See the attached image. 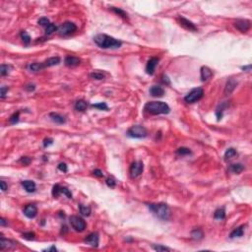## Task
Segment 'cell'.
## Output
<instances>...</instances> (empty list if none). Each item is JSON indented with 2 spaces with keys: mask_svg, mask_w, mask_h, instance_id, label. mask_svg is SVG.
Segmentation results:
<instances>
[{
  "mask_svg": "<svg viewBox=\"0 0 252 252\" xmlns=\"http://www.w3.org/2000/svg\"><path fill=\"white\" fill-rule=\"evenodd\" d=\"M16 246H17V242L1 236V238H0V249L1 250H11L16 248Z\"/></svg>",
  "mask_w": 252,
  "mask_h": 252,
  "instance_id": "cell-9",
  "label": "cell"
},
{
  "mask_svg": "<svg viewBox=\"0 0 252 252\" xmlns=\"http://www.w3.org/2000/svg\"><path fill=\"white\" fill-rule=\"evenodd\" d=\"M148 208L159 220L169 221L170 219V209L165 203H151L148 204Z\"/></svg>",
  "mask_w": 252,
  "mask_h": 252,
  "instance_id": "cell-2",
  "label": "cell"
},
{
  "mask_svg": "<svg viewBox=\"0 0 252 252\" xmlns=\"http://www.w3.org/2000/svg\"><path fill=\"white\" fill-rule=\"evenodd\" d=\"M92 106L95 108L100 109V110H108V105L105 104V102H99V104L92 105Z\"/></svg>",
  "mask_w": 252,
  "mask_h": 252,
  "instance_id": "cell-39",
  "label": "cell"
},
{
  "mask_svg": "<svg viewBox=\"0 0 252 252\" xmlns=\"http://www.w3.org/2000/svg\"><path fill=\"white\" fill-rule=\"evenodd\" d=\"M58 170H61V171H63V173H67V171H68V167L66 166V163H60L59 165H58Z\"/></svg>",
  "mask_w": 252,
  "mask_h": 252,
  "instance_id": "cell-46",
  "label": "cell"
},
{
  "mask_svg": "<svg viewBox=\"0 0 252 252\" xmlns=\"http://www.w3.org/2000/svg\"><path fill=\"white\" fill-rule=\"evenodd\" d=\"M100 242V235L98 232H92L85 238V243L92 247H98Z\"/></svg>",
  "mask_w": 252,
  "mask_h": 252,
  "instance_id": "cell-10",
  "label": "cell"
},
{
  "mask_svg": "<svg viewBox=\"0 0 252 252\" xmlns=\"http://www.w3.org/2000/svg\"><path fill=\"white\" fill-rule=\"evenodd\" d=\"M191 237L194 240H201V239H203V237H204L203 231H202L201 228H195V230H193L191 231Z\"/></svg>",
  "mask_w": 252,
  "mask_h": 252,
  "instance_id": "cell-24",
  "label": "cell"
},
{
  "mask_svg": "<svg viewBox=\"0 0 252 252\" xmlns=\"http://www.w3.org/2000/svg\"><path fill=\"white\" fill-rule=\"evenodd\" d=\"M0 185H1V190H2L3 192L6 191L7 188H8V186H7V184L5 183V181H3V180L0 181Z\"/></svg>",
  "mask_w": 252,
  "mask_h": 252,
  "instance_id": "cell-50",
  "label": "cell"
},
{
  "mask_svg": "<svg viewBox=\"0 0 252 252\" xmlns=\"http://www.w3.org/2000/svg\"><path fill=\"white\" fill-rule=\"evenodd\" d=\"M24 215L29 219H34L37 215V208L34 204L27 205L24 208Z\"/></svg>",
  "mask_w": 252,
  "mask_h": 252,
  "instance_id": "cell-13",
  "label": "cell"
},
{
  "mask_svg": "<svg viewBox=\"0 0 252 252\" xmlns=\"http://www.w3.org/2000/svg\"><path fill=\"white\" fill-rule=\"evenodd\" d=\"M159 61H160V59L158 57H152V58L149 59L147 66H146V73L148 75H153L155 73V69H156L157 65L159 64Z\"/></svg>",
  "mask_w": 252,
  "mask_h": 252,
  "instance_id": "cell-12",
  "label": "cell"
},
{
  "mask_svg": "<svg viewBox=\"0 0 252 252\" xmlns=\"http://www.w3.org/2000/svg\"><path fill=\"white\" fill-rule=\"evenodd\" d=\"M60 63V58L58 56H53V57H49L47 60H44L43 64H44V67L47 68V67H51V66H55V65H58Z\"/></svg>",
  "mask_w": 252,
  "mask_h": 252,
  "instance_id": "cell-21",
  "label": "cell"
},
{
  "mask_svg": "<svg viewBox=\"0 0 252 252\" xmlns=\"http://www.w3.org/2000/svg\"><path fill=\"white\" fill-rule=\"evenodd\" d=\"M69 222H70L71 227L73 228L76 231H79V232L84 231L87 227L86 222L84 221V219H82V218H80L78 216H71L69 219Z\"/></svg>",
  "mask_w": 252,
  "mask_h": 252,
  "instance_id": "cell-7",
  "label": "cell"
},
{
  "mask_svg": "<svg viewBox=\"0 0 252 252\" xmlns=\"http://www.w3.org/2000/svg\"><path fill=\"white\" fill-rule=\"evenodd\" d=\"M30 70L31 71H34V72H37V71H40V70H43L44 69V64L43 62L41 63H39V62H35V63H32V64H30Z\"/></svg>",
  "mask_w": 252,
  "mask_h": 252,
  "instance_id": "cell-30",
  "label": "cell"
},
{
  "mask_svg": "<svg viewBox=\"0 0 252 252\" xmlns=\"http://www.w3.org/2000/svg\"><path fill=\"white\" fill-rule=\"evenodd\" d=\"M105 182H106V185H108V187H110V188H114V187L116 186V180L113 177L106 178Z\"/></svg>",
  "mask_w": 252,
  "mask_h": 252,
  "instance_id": "cell-41",
  "label": "cell"
},
{
  "mask_svg": "<svg viewBox=\"0 0 252 252\" xmlns=\"http://www.w3.org/2000/svg\"><path fill=\"white\" fill-rule=\"evenodd\" d=\"M61 187L62 186L59 184H55L52 187V196L54 198H58L60 196V194H62V192H61Z\"/></svg>",
  "mask_w": 252,
  "mask_h": 252,
  "instance_id": "cell-32",
  "label": "cell"
},
{
  "mask_svg": "<svg viewBox=\"0 0 252 252\" xmlns=\"http://www.w3.org/2000/svg\"><path fill=\"white\" fill-rule=\"evenodd\" d=\"M244 228H245L244 226H240V227H238V228H234V230L231 232L230 237H231V238L241 237V236L243 235V234H244Z\"/></svg>",
  "mask_w": 252,
  "mask_h": 252,
  "instance_id": "cell-22",
  "label": "cell"
},
{
  "mask_svg": "<svg viewBox=\"0 0 252 252\" xmlns=\"http://www.w3.org/2000/svg\"><path fill=\"white\" fill-rule=\"evenodd\" d=\"M236 85H237V83H236L235 80L234 79H230L226 84V88H225V96H228V95H231L232 92L234 91Z\"/></svg>",
  "mask_w": 252,
  "mask_h": 252,
  "instance_id": "cell-19",
  "label": "cell"
},
{
  "mask_svg": "<svg viewBox=\"0 0 252 252\" xmlns=\"http://www.w3.org/2000/svg\"><path fill=\"white\" fill-rule=\"evenodd\" d=\"M236 154H237V153H236V151L234 150V148H228V150L226 151V153H225V160H226V161L231 160V159L234 158V157H235Z\"/></svg>",
  "mask_w": 252,
  "mask_h": 252,
  "instance_id": "cell-29",
  "label": "cell"
},
{
  "mask_svg": "<svg viewBox=\"0 0 252 252\" xmlns=\"http://www.w3.org/2000/svg\"><path fill=\"white\" fill-rule=\"evenodd\" d=\"M150 95L154 98H161L165 95V90L161 86H152L150 89Z\"/></svg>",
  "mask_w": 252,
  "mask_h": 252,
  "instance_id": "cell-17",
  "label": "cell"
},
{
  "mask_svg": "<svg viewBox=\"0 0 252 252\" xmlns=\"http://www.w3.org/2000/svg\"><path fill=\"white\" fill-rule=\"evenodd\" d=\"M11 69V66L10 65H6V64H2L1 67H0V74L1 76H6L9 74Z\"/></svg>",
  "mask_w": 252,
  "mask_h": 252,
  "instance_id": "cell-36",
  "label": "cell"
},
{
  "mask_svg": "<svg viewBox=\"0 0 252 252\" xmlns=\"http://www.w3.org/2000/svg\"><path fill=\"white\" fill-rule=\"evenodd\" d=\"M52 144H53V139L52 138H49V137H47V138H45L44 140V148L51 146Z\"/></svg>",
  "mask_w": 252,
  "mask_h": 252,
  "instance_id": "cell-45",
  "label": "cell"
},
{
  "mask_svg": "<svg viewBox=\"0 0 252 252\" xmlns=\"http://www.w3.org/2000/svg\"><path fill=\"white\" fill-rule=\"evenodd\" d=\"M94 41L96 43L98 47L104 49H116L119 48L122 43L120 40H118L114 37L105 35V34H99L94 37Z\"/></svg>",
  "mask_w": 252,
  "mask_h": 252,
  "instance_id": "cell-1",
  "label": "cell"
},
{
  "mask_svg": "<svg viewBox=\"0 0 252 252\" xmlns=\"http://www.w3.org/2000/svg\"><path fill=\"white\" fill-rule=\"evenodd\" d=\"M230 170L231 173H236V174H239L240 173H242L243 170H244V166L241 163H232V165L230 166Z\"/></svg>",
  "mask_w": 252,
  "mask_h": 252,
  "instance_id": "cell-23",
  "label": "cell"
},
{
  "mask_svg": "<svg viewBox=\"0 0 252 252\" xmlns=\"http://www.w3.org/2000/svg\"><path fill=\"white\" fill-rule=\"evenodd\" d=\"M176 154L179 156H187V155H191V151L188 148L185 147H181L176 150Z\"/></svg>",
  "mask_w": 252,
  "mask_h": 252,
  "instance_id": "cell-34",
  "label": "cell"
},
{
  "mask_svg": "<svg viewBox=\"0 0 252 252\" xmlns=\"http://www.w3.org/2000/svg\"><path fill=\"white\" fill-rule=\"evenodd\" d=\"M203 96H204L203 89L202 88H195V89H192L186 95L184 98V101L187 104H194V102L200 101L203 98Z\"/></svg>",
  "mask_w": 252,
  "mask_h": 252,
  "instance_id": "cell-5",
  "label": "cell"
},
{
  "mask_svg": "<svg viewBox=\"0 0 252 252\" xmlns=\"http://www.w3.org/2000/svg\"><path fill=\"white\" fill-rule=\"evenodd\" d=\"M251 23L249 20H245V19H240V20H237L234 22V27L238 31H240L241 33H245L248 30L250 29Z\"/></svg>",
  "mask_w": 252,
  "mask_h": 252,
  "instance_id": "cell-11",
  "label": "cell"
},
{
  "mask_svg": "<svg viewBox=\"0 0 252 252\" xmlns=\"http://www.w3.org/2000/svg\"><path fill=\"white\" fill-rule=\"evenodd\" d=\"M241 69L243 71H246V72H249L251 70V65H247V66H242Z\"/></svg>",
  "mask_w": 252,
  "mask_h": 252,
  "instance_id": "cell-52",
  "label": "cell"
},
{
  "mask_svg": "<svg viewBox=\"0 0 252 252\" xmlns=\"http://www.w3.org/2000/svg\"><path fill=\"white\" fill-rule=\"evenodd\" d=\"M31 161H32V160H31L29 157H22V159L20 160V162L21 163H24V165H26V166H28L29 163H31Z\"/></svg>",
  "mask_w": 252,
  "mask_h": 252,
  "instance_id": "cell-47",
  "label": "cell"
},
{
  "mask_svg": "<svg viewBox=\"0 0 252 252\" xmlns=\"http://www.w3.org/2000/svg\"><path fill=\"white\" fill-rule=\"evenodd\" d=\"M93 174L95 176H98V177H102L104 176V173H102V171L101 170H95L93 171Z\"/></svg>",
  "mask_w": 252,
  "mask_h": 252,
  "instance_id": "cell-48",
  "label": "cell"
},
{
  "mask_svg": "<svg viewBox=\"0 0 252 252\" xmlns=\"http://www.w3.org/2000/svg\"><path fill=\"white\" fill-rule=\"evenodd\" d=\"M110 9H111L115 14H117L118 16L122 17L123 19H128L127 13H126L125 11H123L122 9H120V8H115V7H110Z\"/></svg>",
  "mask_w": 252,
  "mask_h": 252,
  "instance_id": "cell-31",
  "label": "cell"
},
{
  "mask_svg": "<svg viewBox=\"0 0 252 252\" xmlns=\"http://www.w3.org/2000/svg\"><path fill=\"white\" fill-rule=\"evenodd\" d=\"M88 104L84 100H79L78 102H76L75 104V109L77 111H85L87 109Z\"/></svg>",
  "mask_w": 252,
  "mask_h": 252,
  "instance_id": "cell-25",
  "label": "cell"
},
{
  "mask_svg": "<svg viewBox=\"0 0 252 252\" xmlns=\"http://www.w3.org/2000/svg\"><path fill=\"white\" fill-rule=\"evenodd\" d=\"M153 249H155L158 252H163V251H170V248L166 247L165 245H162V244H155L153 245Z\"/></svg>",
  "mask_w": 252,
  "mask_h": 252,
  "instance_id": "cell-37",
  "label": "cell"
},
{
  "mask_svg": "<svg viewBox=\"0 0 252 252\" xmlns=\"http://www.w3.org/2000/svg\"><path fill=\"white\" fill-rule=\"evenodd\" d=\"M64 63H65V65L68 67H75V66L80 65L81 59L76 56H73V55H67L65 57V59H64Z\"/></svg>",
  "mask_w": 252,
  "mask_h": 252,
  "instance_id": "cell-15",
  "label": "cell"
},
{
  "mask_svg": "<svg viewBox=\"0 0 252 252\" xmlns=\"http://www.w3.org/2000/svg\"><path fill=\"white\" fill-rule=\"evenodd\" d=\"M21 184H22V186L24 187V189H25L28 193H33V192H35L36 189H37L36 183L34 182V181H32V180H24V181L21 182Z\"/></svg>",
  "mask_w": 252,
  "mask_h": 252,
  "instance_id": "cell-18",
  "label": "cell"
},
{
  "mask_svg": "<svg viewBox=\"0 0 252 252\" xmlns=\"http://www.w3.org/2000/svg\"><path fill=\"white\" fill-rule=\"evenodd\" d=\"M49 118L53 121L55 122L57 124H64L66 123V118L62 116L61 114L59 113H56V112H50L49 113Z\"/></svg>",
  "mask_w": 252,
  "mask_h": 252,
  "instance_id": "cell-20",
  "label": "cell"
},
{
  "mask_svg": "<svg viewBox=\"0 0 252 252\" xmlns=\"http://www.w3.org/2000/svg\"><path fill=\"white\" fill-rule=\"evenodd\" d=\"M35 89H36L35 85H28V86H26V90H27V91H29V92H31V91H34Z\"/></svg>",
  "mask_w": 252,
  "mask_h": 252,
  "instance_id": "cell-51",
  "label": "cell"
},
{
  "mask_svg": "<svg viewBox=\"0 0 252 252\" xmlns=\"http://www.w3.org/2000/svg\"><path fill=\"white\" fill-rule=\"evenodd\" d=\"M76 31H77V26H76L74 23L65 22L58 27L57 32H58L59 36H61V37H68V36L72 35V34H74Z\"/></svg>",
  "mask_w": 252,
  "mask_h": 252,
  "instance_id": "cell-6",
  "label": "cell"
},
{
  "mask_svg": "<svg viewBox=\"0 0 252 252\" xmlns=\"http://www.w3.org/2000/svg\"><path fill=\"white\" fill-rule=\"evenodd\" d=\"M0 225H1L2 227L6 226V221H5V219H3V218H1V219H0Z\"/></svg>",
  "mask_w": 252,
  "mask_h": 252,
  "instance_id": "cell-54",
  "label": "cell"
},
{
  "mask_svg": "<svg viewBox=\"0 0 252 252\" xmlns=\"http://www.w3.org/2000/svg\"><path fill=\"white\" fill-rule=\"evenodd\" d=\"M19 117H20V111H17V112L13 113L12 115L10 116V118H9L10 123H11V124H16V123H18Z\"/></svg>",
  "mask_w": 252,
  "mask_h": 252,
  "instance_id": "cell-38",
  "label": "cell"
},
{
  "mask_svg": "<svg viewBox=\"0 0 252 252\" xmlns=\"http://www.w3.org/2000/svg\"><path fill=\"white\" fill-rule=\"evenodd\" d=\"M90 77L95 80H104L105 78V74L101 71H94L90 74Z\"/></svg>",
  "mask_w": 252,
  "mask_h": 252,
  "instance_id": "cell-28",
  "label": "cell"
},
{
  "mask_svg": "<svg viewBox=\"0 0 252 252\" xmlns=\"http://www.w3.org/2000/svg\"><path fill=\"white\" fill-rule=\"evenodd\" d=\"M178 21L180 23V25L183 27L184 29L186 30H189V31H192V32H197L198 29L197 27L193 24L191 21L187 20V19L183 18V17H178Z\"/></svg>",
  "mask_w": 252,
  "mask_h": 252,
  "instance_id": "cell-14",
  "label": "cell"
},
{
  "mask_svg": "<svg viewBox=\"0 0 252 252\" xmlns=\"http://www.w3.org/2000/svg\"><path fill=\"white\" fill-rule=\"evenodd\" d=\"M126 134H127L128 137H130V138L142 139V138H146L148 136V131L142 125H133L128 129Z\"/></svg>",
  "mask_w": 252,
  "mask_h": 252,
  "instance_id": "cell-4",
  "label": "cell"
},
{
  "mask_svg": "<svg viewBox=\"0 0 252 252\" xmlns=\"http://www.w3.org/2000/svg\"><path fill=\"white\" fill-rule=\"evenodd\" d=\"M214 218H215L216 220H224L225 218H226V211H225L224 208H220V209H217L215 213H214Z\"/></svg>",
  "mask_w": 252,
  "mask_h": 252,
  "instance_id": "cell-26",
  "label": "cell"
},
{
  "mask_svg": "<svg viewBox=\"0 0 252 252\" xmlns=\"http://www.w3.org/2000/svg\"><path fill=\"white\" fill-rule=\"evenodd\" d=\"M79 211H80V213H81L83 216L88 217V216L91 215L92 210H91V208L89 207V206H85V205H83V204H80L79 205Z\"/></svg>",
  "mask_w": 252,
  "mask_h": 252,
  "instance_id": "cell-27",
  "label": "cell"
},
{
  "mask_svg": "<svg viewBox=\"0 0 252 252\" xmlns=\"http://www.w3.org/2000/svg\"><path fill=\"white\" fill-rule=\"evenodd\" d=\"M61 192H62L64 195H65L68 199H72V193L69 189L67 188V187H61Z\"/></svg>",
  "mask_w": 252,
  "mask_h": 252,
  "instance_id": "cell-43",
  "label": "cell"
},
{
  "mask_svg": "<svg viewBox=\"0 0 252 252\" xmlns=\"http://www.w3.org/2000/svg\"><path fill=\"white\" fill-rule=\"evenodd\" d=\"M145 111L153 114V115H159V114H169L170 112V108L166 102H147L145 105Z\"/></svg>",
  "mask_w": 252,
  "mask_h": 252,
  "instance_id": "cell-3",
  "label": "cell"
},
{
  "mask_svg": "<svg viewBox=\"0 0 252 252\" xmlns=\"http://www.w3.org/2000/svg\"><path fill=\"white\" fill-rule=\"evenodd\" d=\"M162 82L165 83L166 85H170V81L169 77H167V76H166V75H163V76H162Z\"/></svg>",
  "mask_w": 252,
  "mask_h": 252,
  "instance_id": "cell-49",
  "label": "cell"
},
{
  "mask_svg": "<svg viewBox=\"0 0 252 252\" xmlns=\"http://www.w3.org/2000/svg\"><path fill=\"white\" fill-rule=\"evenodd\" d=\"M58 30V28H57V27L53 24V23H50V24H49L47 28H45V34H47V35H51V34H53L54 32H56V31Z\"/></svg>",
  "mask_w": 252,
  "mask_h": 252,
  "instance_id": "cell-33",
  "label": "cell"
},
{
  "mask_svg": "<svg viewBox=\"0 0 252 252\" xmlns=\"http://www.w3.org/2000/svg\"><path fill=\"white\" fill-rule=\"evenodd\" d=\"M8 87L6 86H3L1 87V89H0V98L1 99H4L6 97V94L8 93Z\"/></svg>",
  "mask_w": 252,
  "mask_h": 252,
  "instance_id": "cell-44",
  "label": "cell"
},
{
  "mask_svg": "<svg viewBox=\"0 0 252 252\" xmlns=\"http://www.w3.org/2000/svg\"><path fill=\"white\" fill-rule=\"evenodd\" d=\"M200 75H201V80L203 82L208 81L213 76V71L210 69L208 66H202L200 69Z\"/></svg>",
  "mask_w": 252,
  "mask_h": 252,
  "instance_id": "cell-16",
  "label": "cell"
},
{
  "mask_svg": "<svg viewBox=\"0 0 252 252\" xmlns=\"http://www.w3.org/2000/svg\"><path fill=\"white\" fill-rule=\"evenodd\" d=\"M44 251H57V248L55 246H51L49 248H47V249H44Z\"/></svg>",
  "mask_w": 252,
  "mask_h": 252,
  "instance_id": "cell-53",
  "label": "cell"
},
{
  "mask_svg": "<svg viewBox=\"0 0 252 252\" xmlns=\"http://www.w3.org/2000/svg\"><path fill=\"white\" fill-rule=\"evenodd\" d=\"M22 237L27 239V240H34L36 238V234H35V232L29 231V232H25V234H23Z\"/></svg>",
  "mask_w": 252,
  "mask_h": 252,
  "instance_id": "cell-40",
  "label": "cell"
},
{
  "mask_svg": "<svg viewBox=\"0 0 252 252\" xmlns=\"http://www.w3.org/2000/svg\"><path fill=\"white\" fill-rule=\"evenodd\" d=\"M21 37H22V40H23V41H24V44L26 45L30 44V43H31V37H30L29 34L26 32V31H22V32H21Z\"/></svg>",
  "mask_w": 252,
  "mask_h": 252,
  "instance_id": "cell-35",
  "label": "cell"
},
{
  "mask_svg": "<svg viewBox=\"0 0 252 252\" xmlns=\"http://www.w3.org/2000/svg\"><path fill=\"white\" fill-rule=\"evenodd\" d=\"M37 23H39V25L43 26V27H45V28H47V27L49 24H50V22H49V20H48L47 18H45V17L40 18L39 21H37Z\"/></svg>",
  "mask_w": 252,
  "mask_h": 252,
  "instance_id": "cell-42",
  "label": "cell"
},
{
  "mask_svg": "<svg viewBox=\"0 0 252 252\" xmlns=\"http://www.w3.org/2000/svg\"><path fill=\"white\" fill-rule=\"evenodd\" d=\"M144 170V165L142 162H134L131 163L130 169H129V173L132 178H137L142 174Z\"/></svg>",
  "mask_w": 252,
  "mask_h": 252,
  "instance_id": "cell-8",
  "label": "cell"
}]
</instances>
